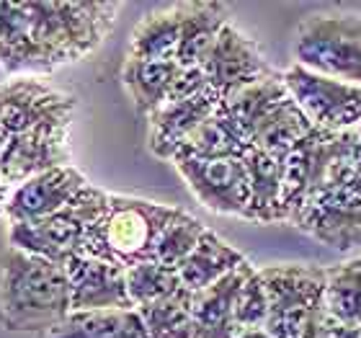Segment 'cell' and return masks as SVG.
I'll return each mask as SVG.
<instances>
[{
	"instance_id": "34",
	"label": "cell",
	"mask_w": 361,
	"mask_h": 338,
	"mask_svg": "<svg viewBox=\"0 0 361 338\" xmlns=\"http://www.w3.org/2000/svg\"><path fill=\"white\" fill-rule=\"evenodd\" d=\"M235 338H274L266 328H248V331H238Z\"/></svg>"
},
{
	"instance_id": "36",
	"label": "cell",
	"mask_w": 361,
	"mask_h": 338,
	"mask_svg": "<svg viewBox=\"0 0 361 338\" xmlns=\"http://www.w3.org/2000/svg\"><path fill=\"white\" fill-rule=\"evenodd\" d=\"M359 137H361V127H359ZM354 179H356V186L361 188V150H359V163H356V176H354Z\"/></svg>"
},
{
	"instance_id": "1",
	"label": "cell",
	"mask_w": 361,
	"mask_h": 338,
	"mask_svg": "<svg viewBox=\"0 0 361 338\" xmlns=\"http://www.w3.org/2000/svg\"><path fill=\"white\" fill-rule=\"evenodd\" d=\"M121 3H0V68L39 76L83 60L106 34Z\"/></svg>"
},
{
	"instance_id": "17",
	"label": "cell",
	"mask_w": 361,
	"mask_h": 338,
	"mask_svg": "<svg viewBox=\"0 0 361 338\" xmlns=\"http://www.w3.org/2000/svg\"><path fill=\"white\" fill-rule=\"evenodd\" d=\"M256 269L250 261L219 279L204 292H194V338H235L238 336V294L245 279Z\"/></svg>"
},
{
	"instance_id": "24",
	"label": "cell",
	"mask_w": 361,
	"mask_h": 338,
	"mask_svg": "<svg viewBox=\"0 0 361 338\" xmlns=\"http://www.w3.org/2000/svg\"><path fill=\"white\" fill-rule=\"evenodd\" d=\"M44 338H150L142 315L132 310H90L70 313Z\"/></svg>"
},
{
	"instance_id": "18",
	"label": "cell",
	"mask_w": 361,
	"mask_h": 338,
	"mask_svg": "<svg viewBox=\"0 0 361 338\" xmlns=\"http://www.w3.org/2000/svg\"><path fill=\"white\" fill-rule=\"evenodd\" d=\"M180 13V68H202L209 57L212 47L217 44L219 34L230 23V8L214 0H191L178 3Z\"/></svg>"
},
{
	"instance_id": "8",
	"label": "cell",
	"mask_w": 361,
	"mask_h": 338,
	"mask_svg": "<svg viewBox=\"0 0 361 338\" xmlns=\"http://www.w3.org/2000/svg\"><path fill=\"white\" fill-rule=\"evenodd\" d=\"M284 85L294 104L315 129L325 132H348L361 127V88L336 78L320 76L307 68L292 65L281 73Z\"/></svg>"
},
{
	"instance_id": "5",
	"label": "cell",
	"mask_w": 361,
	"mask_h": 338,
	"mask_svg": "<svg viewBox=\"0 0 361 338\" xmlns=\"http://www.w3.org/2000/svg\"><path fill=\"white\" fill-rule=\"evenodd\" d=\"M180 212L183 210L163 202L111 194L106 217L85 238V255L104 258L124 269L152 261L160 235Z\"/></svg>"
},
{
	"instance_id": "7",
	"label": "cell",
	"mask_w": 361,
	"mask_h": 338,
	"mask_svg": "<svg viewBox=\"0 0 361 338\" xmlns=\"http://www.w3.org/2000/svg\"><path fill=\"white\" fill-rule=\"evenodd\" d=\"M294 62L320 76L361 88V13H312L300 23L292 44Z\"/></svg>"
},
{
	"instance_id": "31",
	"label": "cell",
	"mask_w": 361,
	"mask_h": 338,
	"mask_svg": "<svg viewBox=\"0 0 361 338\" xmlns=\"http://www.w3.org/2000/svg\"><path fill=\"white\" fill-rule=\"evenodd\" d=\"M266 320H269V297H266L261 269H253L238 294V328L240 331L266 328Z\"/></svg>"
},
{
	"instance_id": "6",
	"label": "cell",
	"mask_w": 361,
	"mask_h": 338,
	"mask_svg": "<svg viewBox=\"0 0 361 338\" xmlns=\"http://www.w3.org/2000/svg\"><path fill=\"white\" fill-rule=\"evenodd\" d=\"M109 204H111L109 191L85 183L75 199L57 215L8 225V248L65 266L70 258L85 253V238L106 217Z\"/></svg>"
},
{
	"instance_id": "3",
	"label": "cell",
	"mask_w": 361,
	"mask_h": 338,
	"mask_svg": "<svg viewBox=\"0 0 361 338\" xmlns=\"http://www.w3.org/2000/svg\"><path fill=\"white\" fill-rule=\"evenodd\" d=\"M361 137L359 129L325 132L312 129L289 158L284 160V191H281V222L292 225L305 204L325 186L356 176Z\"/></svg>"
},
{
	"instance_id": "29",
	"label": "cell",
	"mask_w": 361,
	"mask_h": 338,
	"mask_svg": "<svg viewBox=\"0 0 361 338\" xmlns=\"http://www.w3.org/2000/svg\"><path fill=\"white\" fill-rule=\"evenodd\" d=\"M180 286L183 284H180L178 269L163 266L158 261H142L127 269V289L135 310L178 292Z\"/></svg>"
},
{
	"instance_id": "14",
	"label": "cell",
	"mask_w": 361,
	"mask_h": 338,
	"mask_svg": "<svg viewBox=\"0 0 361 338\" xmlns=\"http://www.w3.org/2000/svg\"><path fill=\"white\" fill-rule=\"evenodd\" d=\"M70 282V310H132L127 289V269L93 255H75L65 263Z\"/></svg>"
},
{
	"instance_id": "12",
	"label": "cell",
	"mask_w": 361,
	"mask_h": 338,
	"mask_svg": "<svg viewBox=\"0 0 361 338\" xmlns=\"http://www.w3.org/2000/svg\"><path fill=\"white\" fill-rule=\"evenodd\" d=\"M173 166L202 207L214 215L248 219L250 181L243 158L178 160Z\"/></svg>"
},
{
	"instance_id": "16",
	"label": "cell",
	"mask_w": 361,
	"mask_h": 338,
	"mask_svg": "<svg viewBox=\"0 0 361 338\" xmlns=\"http://www.w3.org/2000/svg\"><path fill=\"white\" fill-rule=\"evenodd\" d=\"M219 106H222V96L214 88L204 90L194 98L163 104L158 111L147 116V147H150V152L155 158L171 163L176 150L186 143V137L199 124L209 119L212 114H217Z\"/></svg>"
},
{
	"instance_id": "22",
	"label": "cell",
	"mask_w": 361,
	"mask_h": 338,
	"mask_svg": "<svg viewBox=\"0 0 361 338\" xmlns=\"http://www.w3.org/2000/svg\"><path fill=\"white\" fill-rule=\"evenodd\" d=\"M180 13L178 3L152 11L137 23L129 39L127 57L145 62H178Z\"/></svg>"
},
{
	"instance_id": "26",
	"label": "cell",
	"mask_w": 361,
	"mask_h": 338,
	"mask_svg": "<svg viewBox=\"0 0 361 338\" xmlns=\"http://www.w3.org/2000/svg\"><path fill=\"white\" fill-rule=\"evenodd\" d=\"M312 121L305 116L300 106L294 104V98L289 96L284 104L279 106L276 111L269 114L258 129L250 137V147L264 150L269 155H274L276 160L284 163L289 158V152L312 132Z\"/></svg>"
},
{
	"instance_id": "2",
	"label": "cell",
	"mask_w": 361,
	"mask_h": 338,
	"mask_svg": "<svg viewBox=\"0 0 361 338\" xmlns=\"http://www.w3.org/2000/svg\"><path fill=\"white\" fill-rule=\"evenodd\" d=\"M70 310L65 266L23 251L0 253V328L11 333H49Z\"/></svg>"
},
{
	"instance_id": "9",
	"label": "cell",
	"mask_w": 361,
	"mask_h": 338,
	"mask_svg": "<svg viewBox=\"0 0 361 338\" xmlns=\"http://www.w3.org/2000/svg\"><path fill=\"white\" fill-rule=\"evenodd\" d=\"M292 227L336 251L361 246V188L354 176L336 181L312 196L294 217Z\"/></svg>"
},
{
	"instance_id": "28",
	"label": "cell",
	"mask_w": 361,
	"mask_h": 338,
	"mask_svg": "<svg viewBox=\"0 0 361 338\" xmlns=\"http://www.w3.org/2000/svg\"><path fill=\"white\" fill-rule=\"evenodd\" d=\"M325 302L336 323L361 325V255L325 269Z\"/></svg>"
},
{
	"instance_id": "30",
	"label": "cell",
	"mask_w": 361,
	"mask_h": 338,
	"mask_svg": "<svg viewBox=\"0 0 361 338\" xmlns=\"http://www.w3.org/2000/svg\"><path fill=\"white\" fill-rule=\"evenodd\" d=\"M207 230H209V227L204 225V222L191 217L188 212H180L178 217L166 227V233L160 235L152 261L163 263V266H171V269H178L180 263L196 251V246L202 243Z\"/></svg>"
},
{
	"instance_id": "15",
	"label": "cell",
	"mask_w": 361,
	"mask_h": 338,
	"mask_svg": "<svg viewBox=\"0 0 361 338\" xmlns=\"http://www.w3.org/2000/svg\"><path fill=\"white\" fill-rule=\"evenodd\" d=\"M88 183L83 173L73 163L70 166L52 168L47 173H39L21 186L11 188V196L6 202L8 225L16 222H34L44 219L49 215H57L78 196V191Z\"/></svg>"
},
{
	"instance_id": "13",
	"label": "cell",
	"mask_w": 361,
	"mask_h": 338,
	"mask_svg": "<svg viewBox=\"0 0 361 338\" xmlns=\"http://www.w3.org/2000/svg\"><path fill=\"white\" fill-rule=\"evenodd\" d=\"M202 70L212 88L222 96V101L227 96H233L235 90L258 83V80L276 73L264 57V52L258 49L256 42L248 34H243L233 21L222 29L217 44L212 47Z\"/></svg>"
},
{
	"instance_id": "19",
	"label": "cell",
	"mask_w": 361,
	"mask_h": 338,
	"mask_svg": "<svg viewBox=\"0 0 361 338\" xmlns=\"http://www.w3.org/2000/svg\"><path fill=\"white\" fill-rule=\"evenodd\" d=\"M250 181V212L248 219L258 225L281 222V191H284V163L256 147L243 155Z\"/></svg>"
},
{
	"instance_id": "27",
	"label": "cell",
	"mask_w": 361,
	"mask_h": 338,
	"mask_svg": "<svg viewBox=\"0 0 361 338\" xmlns=\"http://www.w3.org/2000/svg\"><path fill=\"white\" fill-rule=\"evenodd\" d=\"M150 338H194V292L180 286L163 300L137 308Z\"/></svg>"
},
{
	"instance_id": "35",
	"label": "cell",
	"mask_w": 361,
	"mask_h": 338,
	"mask_svg": "<svg viewBox=\"0 0 361 338\" xmlns=\"http://www.w3.org/2000/svg\"><path fill=\"white\" fill-rule=\"evenodd\" d=\"M8 196H11V188L0 181V215H6V202H8Z\"/></svg>"
},
{
	"instance_id": "10",
	"label": "cell",
	"mask_w": 361,
	"mask_h": 338,
	"mask_svg": "<svg viewBox=\"0 0 361 338\" xmlns=\"http://www.w3.org/2000/svg\"><path fill=\"white\" fill-rule=\"evenodd\" d=\"M70 124L73 116H57L0 145V181L16 188L39 173L70 166Z\"/></svg>"
},
{
	"instance_id": "4",
	"label": "cell",
	"mask_w": 361,
	"mask_h": 338,
	"mask_svg": "<svg viewBox=\"0 0 361 338\" xmlns=\"http://www.w3.org/2000/svg\"><path fill=\"white\" fill-rule=\"evenodd\" d=\"M269 297L266 331L274 338H323L333 318L325 302V269L315 263H276L261 269Z\"/></svg>"
},
{
	"instance_id": "21",
	"label": "cell",
	"mask_w": 361,
	"mask_h": 338,
	"mask_svg": "<svg viewBox=\"0 0 361 338\" xmlns=\"http://www.w3.org/2000/svg\"><path fill=\"white\" fill-rule=\"evenodd\" d=\"M245 261L248 258L240 251L233 248L227 241H222L217 233L207 230L194 253L178 266L180 284L186 286V289H191V292H204L207 286L217 284L219 279L233 274Z\"/></svg>"
},
{
	"instance_id": "23",
	"label": "cell",
	"mask_w": 361,
	"mask_h": 338,
	"mask_svg": "<svg viewBox=\"0 0 361 338\" xmlns=\"http://www.w3.org/2000/svg\"><path fill=\"white\" fill-rule=\"evenodd\" d=\"M250 145L240 135V129L235 127L233 119L222 111L219 106L217 114H212L209 119L186 137V143L176 150L171 163L178 160H222V158H243L248 152Z\"/></svg>"
},
{
	"instance_id": "25",
	"label": "cell",
	"mask_w": 361,
	"mask_h": 338,
	"mask_svg": "<svg viewBox=\"0 0 361 338\" xmlns=\"http://www.w3.org/2000/svg\"><path fill=\"white\" fill-rule=\"evenodd\" d=\"M178 62H145L127 57L121 65V83L127 88L135 109L145 116L155 114L163 104H168V93L178 73Z\"/></svg>"
},
{
	"instance_id": "33",
	"label": "cell",
	"mask_w": 361,
	"mask_h": 338,
	"mask_svg": "<svg viewBox=\"0 0 361 338\" xmlns=\"http://www.w3.org/2000/svg\"><path fill=\"white\" fill-rule=\"evenodd\" d=\"M323 338H361V325H343L333 320Z\"/></svg>"
},
{
	"instance_id": "11",
	"label": "cell",
	"mask_w": 361,
	"mask_h": 338,
	"mask_svg": "<svg viewBox=\"0 0 361 338\" xmlns=\"http://www.w3.org/2000/svg\"><path fill=\"white\" fill-rule=\"evenodd\" d=\"M78 98L47 85L37 76L0 83V145L57 116H73Z\"/></svg>"
},
{
	"instance_id": "20",
	"label": "cell",
	"mask_w": 361,
	"mask_h": 338,
	"mask_svg": "<svg viewBox=\"0 0 361 338\" xmlns=\"http://www.w3.org/2000/svg\"><path fill=\"white\" fill-rule=\"evenodd\" d=\"M289 98V90L284 85V76L281 73H274V76L258 80V83H250L245 88L235 90L233 96H227L222 101V111L233 119V124L240 129V135L245 137V143L250 145V137L258 129V124L274 114L279 106Z\"/></svg>"
},
{
	"instance_id": "32",
	"label": "cell",
	"mask_w": 361,
	"mask_h": 338,
	"mask_svg": "<svg viewBox=\"0 0 361 338\" xmlns=\"http://www.w3.org/2000/svg\"><path fill=\"white\" fill-rule=\"evenodd\" d=\"M209 88L212 85L202 68H178L173 85H171V93H168V104L171 101H183V98H194Z\"/></svg>"
}]
</instances>
